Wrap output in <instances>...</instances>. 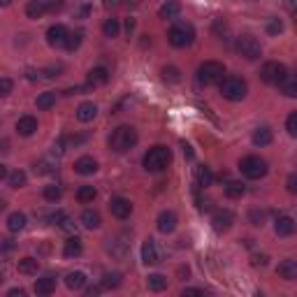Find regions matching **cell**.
I'll return each instance as SVG.
<instances>
[{"label":"cell","mask_w":297,"mask_h":297,"mask_svg":"<svg viewBox=\"0 0 297 297\" xmlns=\"http://www.w3.org/2000/svg\"><path fill=\"white\" fill-rule=\"evenodd\" d=\"M135 144H137V130L132 126H119L109 137L111 151H116V153L130 151Z\"/></svg>","instance_id":"6da1fadb"},{"label":"cell","mask_w":297,"mask_h":297,"mask_svg":"<svg viewBox=\"0 0 297 297\" xmlns=\"http://www.w3.org/2000/svg\"><path fill=\"white\" fill-rule=\"evenodd\" d=\"M172 161V151L167 146H153L144 153V170L146 172H163Z\"/></svg>","instance_id":"7a4b0ae2"},{"label":"cell","mask_w":297,"mask_h":297,"mask_svg":"<svg viewBox=\"0 0 297 297\" xmlns=\"http://www.w3.org/2000/svg\"><path fill=\"white\" fill-rule=\"evenodd\" d=\"M223 75H225L223 63L207 61V63H202L200 70H197V81H200V84H204V86H214V84H221Z\"/></svg>","instance_id":"3957f363"},{"label":"cell","mask_w":297,"mask_h":297,"mask_svg":"<svg viewBox=\"0 0 297 297\" xmlns=\"http://www.w3.org/2000/svg\"><path fill=\"white\" fill-rule=\"evenodd\" d=\"M221 93L225 100H244L246 98V81L239 79V77H225V79L221 81Z\"/></svg>","instance_id":"277c9868"},{"label":"cell","mask_w":297,"mask_h":297,"mask_svg":"<svg viewBox=\"0 0 297 297\" xmlns=\"http://www.w3.org/2000/svg\"><path fill=\"white\" fill-rule=\"evenodd\" d=\"M193 37H195V31H193V26H188V24H176V26H172L170 33H167L170 44L176 47V49L188 47L193 42Z\"/></svg>","instance_id":"5b68a950"},{"label":"cell","mask_w":297,"mask_h":297,"mask_svg":"<svg viewBox=\"0 0 297 297\" xmlns=\"http://www.w3.org/2000/svg\"><path fill=\"white\" fill-rule=\"evenodd\" d=\"M239 167H242V174L246 179H262L267 174V163L260 156H246L239 163Z\"/></svg>","instance_id":"8992f818"},{"label":"cell","mask_w":297,"mask_h":297,"mask_svg":"<svg viewBox=\"0 0 297 297\" xmlns=\"http://www.w3.org/2000/svg\"><path fill=\"white\" fill-rule=\"evenodd\" d=\"M237 51H239L246 61H256V58H260V56H262L260 42H258L253 35H242V37H239V40H237Z\"/></svg>","instance_id":"52a82bcc"},{"label":"cell","mask_w":297,"mask_h":297,"mask_svg":"<svg viewBox=\"0 0 297 297\" xmlns=\"http://www.w3.org/2000/svg\"><path fill=\"white\" fill-rule=\"evenodd\" d=\"M286 75H288V67L283 65V63H279V61L265 63V65H262V70H260L262 81H267V84H279V81H281Z\"/></svg>","instance_id":"ba28073f"},{"label":"cell","mask_w":297,"mask_h":297,"mask_svg":"<svg viewBox=\"0 0 297 297\" xmlns=\"http://www.w3.org/2000/svg\"><path fill=\"white\" fill-rule=\"evenodd\" d=\"M232 223H235V214H232L230 209H218V212L212 216V225H214V230H216V232L230 230Z\"/></svg>","instance_id":"9c48e42d"},{"label":"cell","mask_w":297,"mask_h":297,"mask_svg":"<svg viewBox=\"0 0 297 297\" xmlns=\"http://www.w3.org/2000/svg\"><path fill=\"white\" fill-rule=\"evenodd\" d=\"M128 248H130V244H128V237L126 235L114 237V239H109V244H107V251H109L114 258H126L128 256Z\"/></svg>","instance_id":"30bf717a"},{"label":"cell","mask_w":297,"mask_h":297,"mask_svg":"<svg viewBox=\"0 0 297 297\" xmlns=\"http://www.w3.org/2000/svg\"><path fill=\"white\" fill-rule=\"evenodd\" d=\"M109 209H111V214H114L116 218H128L130 216V212H132V204H130V200H126V197H114V200L109 202Z\"/></svg>","instance_id":"8fae6325"},{"label":"cell","mask_w":297,"mask_h":297,"mask_svg":"<svg viewBox=\"0 0 297 297\" xmlns=\"http://www.w3.org/2000/svg\"><path fill=\"white\" fill-rule=\"evenodd\" d=\"M65 37H67V28L61 24H54L47 31V42H49L51 47H63L65 44Z\"/></svg>","instance_id":"7c38bea8"},{"label":"cell","mask_w":297,"mask_h":297,"mask_svg":"<svg viewBox=\"0 0 297 297\" xmlns=\"http://www.w3.org/2000/svg\"><path fill=\"white\" fill-rule=\"evenodd\" d=\"M142 262L144 265H156V262H161V256H158V248H156L153 239H144V244H142Z\"/></svg>","instance_id":"4fadbf2b"},{"label":"cell","mask_w":297,"mask_h":297,"mask_svg":"<svg viewBox=\"0 0 297 297\" xmlns=\"http://www.w3.org/2000/svg\"><path fill=\"white\" fill-rule=\"evenodd\" d=\"M16 132L21 137H31L37 132V119L35 116H21L19 121H16Z\"/></svg>","instance_id":"5bb4252c"},{"label":"cell","mask_w":297,"mask_h":297,"mask_svg":"<svg viewBox=\"0 0 297 297\" xmlns=\"http://www.w3.org/2000/svg\"><path fill=\"white\" fill-rule=\"evenodd\" d=\"M156 225H158V230H161L163 235H170V232H174V227H176V214L174 212H161V216H158Z\"/></svg>","instance_id":"9a60e30c"},{"label":"cell","mask_w":297,"mask_h":297,"mask_svg":"<svg viewBox=\"0 0 297 297\" xmlns=\"http://www.w3.org/2000/svg\"><path fill=\"white\" fill-rule=\"evenodd\" d=\"M279 277L286 279V281H295L297 279V260H292V258H286L283 262H279Z\"/></svg>","instance_id":"2e32d148"},{"label":"cell","mask_w":297,"mask_h":297,"mask_svg":"<svg viewBox=\"0 0 297 297\" xmlns=\"http://www.w3.org/2000/svg\"><path fill=\"white\" fill-rule=\"evenodd\" d=\"M274 232L279 237H290L295 232V221L290 216H279L277 223H274Z\"/></svg>","instance_id":"e0dca14e"},{"label":"cell","mask_w":297,"mask_h":297,"mask_svg":"<svg viewBox=\"0 0 297 297\" xmlns=\"http://www.w3.org/2000/svg\"><path fill=\"white\" fill-rule=\"evenodd\" d=\"M75 172L77 174H93V172H98V163H96V158H91V156H81L79 161L75 163Z\"/></svg>","instance_id":"ac0fdd59"},{"label":"cell","mask_w":297,"mask_h":297,"mask_svg":"<svg viewBox=\"0 0 297 297\" xmlns=\"http://www.w3.org/2000/svg\"><path fill=\"white\" fill-rule=\"evenodd\" d=\"M96 114H98L96 102H81V105L77 107V119H79L81 123L93 121V119H96Z\"/></svg>","instance_id":"d6986e66"},{"label":"cell","mask_w":297,"mask_h":297,"mask_svg":"<svg viewBox=\"0 0 297 297\" xmlns=\"http://www.w3.org/2000/svg\"><path fill=\"white\" fill-rule=\"evenodd\" d=\"M179 12H181V5H179L176 0H167L165 5L158 10V16H161L163 21H172V19H176V16H179Z\"/></svg>","instance_id":"ffe728a7"},{"label":"cell","mask_w":297,"mask_h":297,"mask_svg":"<svg viewBox=\"0 0 297 297\" xmlns=\"http://www.w3.org/2000/svg\"><path fill=\"white\" fill-rule=\"evenodd\" d=\"M56 290V279L51 277V274H47V277L37 279L35 281V292L37 295H51V292Z\"/></svg>","instance_id":"44dd1931"},{"label":"cell","mask_w":297,"mask_h":297,"mask_svg":"<svg viewBox=\"0 0 297 297\" xmlns=\"http://www.w3.org/2000/svg\"><path fill=\"white\" fill-rule=\"evenodd\" d=\"M279 91L286 98H295L297 96V79L292 75H286L281 81H279Z\"/></svg>","instance_id":"7402d4cb"},{"label":"cell","mask_w":297,"mask_h":297,"mask_svg":"<svg viewBox=\"0 0 297 297\" xmlns=\"http://www.w3.org/2000/svg\"><path fill=\"white\" fill-rule=\"evenodd\" d=\"M109 81V70L107 67H93L88 72V86H102Z\"/></svg>","instance_id":"603a6c76"},{"label":"cell","mask_w":297,"mask_h":297,"mask_svg":"<svg viewBox=\"0 0 297 297\" xmlns=\"http://www.w3.org/2000/svg\"><path fill=\"white\" fill-rule=\"evenodd\" d=\"M44 12H47V0H28V5H26L28 19H40Z\"/></svg>","instance_id":"cb8c5ba5"},{"label":"cell","mask_w":297,"mask_h":297,"mask_svg":"<svg viewBox=\"0 0 297 297\" xmlns=\"http://www.w3.org/2000/svg\"><path fill=\"white\" fill-rule=\"evenodd\" d=\"M81 251H84V246H81L79 237H70L65 242V246H63V256L65 258H77V256H81Z\"/></svg>","instance_id":"d4e9b609"},{"label":"cell","mask_w":297,"mask_h":297,"mask_svg":"<svg viewBox=\"0 0 297 297\" xmlns=\"http://www.w3.org/2000/svg\"><path fill=\"white\" fill-rule=\"evenodd\" d=\"M16 269H19V274L31 277V274H37V269H40V262H37L35 258H21L19 265H16Z\"/></svg>","instance_id":"484cf974"},{"label":"cell","mask_w":297,"mask_h":297,"mask_svg":"<svg viewBox=\"0 0 297 297\" xmlns=\"http://www.w3.org/2000/svg\"><path fill=\"white\" fill-rule=\"evenodd\" d=\"M100 214L93 212V209H86L84 214H81V225L88 227V230H98L100 227Z\"/></svg>","instance_id":"4316f807"},{"label":"cell","mask_w":297,"mask_h":297,"mask_svg":"<svg viewBox=\"0 0 297 297\" xmlns=\"http://www.w3.org/2000/svg\"><path fill=\"white\" fill-rule=\"evenodd\" d=\"M272 140H274V135H272V130H269L267 126L258 128V130L253 132V144H256V146H267V144H272Z\"/></svg>","instance_id":"83f0119b"},{"label":"cell","mask_w":297,"mask_h":297,"mask_svg":"<svg viewBox=\"0 0 297 297\" xmlns=\"http://www.w3.org/2000/svg\"><path fill=\"white\" fill-rule=\"evenodd\" d=\"M195 181H197V186H200V188L212 186L214 176H212V172H209V167H207V165H200V167H195Z\"/></svg>","instance_id":"f1b7e54d"},{"label":"cell","mask_w":297,"mask_h":297,"mask_svg":"<svg viewBox=\"0 0 297 297\" xmlns=\"http://www.w3.org/2000/svg\"><path fill=\"white\" fill-rule=\"evenodd\" d=\"M65 286L70 288V290H81V288L86 286V274L84 272H70L65 277Z\"/></svg>","instance_id":"f546056e"},{"label":"cell","mask_w":297,"mask_h":297,"mask_svg":"<svg viewBox=\"0 0 297 297\" xmlns=\"http://www.w3.org/2000/svg\"><path fill=\"white\" fill-rule=\"evenodd\" d=\"M24 227H26V214H21V212L10 214V218H7V230H10V232H21Z\"/></svg>","instance_id":"4dcf8cb0"},{"label":"cell","mask_w":297,"mask_h":297,"mask_svg":"<svg viewBox=\"0 0 297 297\" xmlns=\"http://www.w3.org/2000/svg\"><path fill=\"white\" fill-rule=\"evenodd\" d=\"M146 283H149V290H153V292H161L167 288V279L163 274H149Z\"/></svg>","instance_id":"1f68e13d"},{"label":"cell","mask_w":297,"mask_h":297,"mask_svg":"<svg viewBox=\"0 0 297 297\" xmlns=\"http://www.w3.org/2000/svg\"><path fill=\"white\" fill-rule=\"evenodd\" d=\"M98 195L96 186H81L79 191H77V200L81 202V204H88V202H93Z\"/></svg>","instance_id":"d6a6232c"},{"label":"cell","mask_w":297,"mask_h":297,"mask_svg":"<svg viewBox=\"0 0 297 297\" xmlns=\"http://www.w3.org/2000/svg\"><path fill=\"white\" fill-rule=\"evenodd\" d=\"M81 40H84V33L81 31H75V33H67V37H65V49L67 51H77L81 47Z\"/></svg>","instance_id":"836d02e7"},{"label":"cell","mask_w":297,"mask_h":297,"mask_svg":"<svg viewBox=\"0 0 297 297\" xmlns=\"http://www.w3.org/2000/svg\"><path fill=\"white\" fill-rule=\"evenodd\" d=\"M37 109H51V107L56 105V93H51V91H47V93H42V96H37Z\"/></svg>","instance_id":"e575fe53"},{"label":"cell","mask_w":297,"mask_h":297,"mask_svg":"<svg viewBox=\"0 0 297 297\" xmlns=\"http://www.w3.org/2000/svg\"><path fill=\"white\" fill-rule=\"evenodd\" d=\"M244 193H246V188H244V184H239V181H230L225 186V195L230 197V200H237V197H242Z\"/></svg>","instance_id":"d590c367"},{"label":"cell","mask_w":297,"mask_h":297,"mask_svg":"<svg viewBox=\"0 0 297 297\" xmlns=\"http://www.w3.org/2000/svg\"><path fill=\"white\" fill-rule=\"evenodd\" d=\"M121 274H119V272H107L105 274V277H102V288H109V290H111V288H119V286H121Z\"/></svg>","instance_id":"8d00e7d4"},{"label":"cell","mask_w":297,"mask_h":297,"mask_svg":"<svg viewBox=\"0 0 297 297\" xmlns=\"http://www.w3.org/2000/svg\"><path fill=\"white\" fill-rule=\"evenodd\" d=\"M119 31H121L119 19H107L105 24H102V33H105L107 37H116V35H119Z\"/></svg>","instance_id":"74e56055"},{"label":"cell","mask_w":297,"mask_h":297,"mask_svg":"<svg viewBox=\"0 0 297 297\" xmlns=\"http://www.w3.org/2000/svg\"><path fill=\"white\" fill-rule=\"evenodd\" d=\"M63 197V188L61 186H56V184H51V186L44 188V200L49 202H58Z\"/></svg>","instance_id":"f35d334b"},{"label":"cell","mask_w":297,"mask_h":297,"mask_svg":"<svg viewBox=\"0 0 297 297\" xmlns=\"http://www.w3.org/2000/svg\"><path fill=\"white\" fill-rule=\"evenodd\" d=\"M248 221L256 227H262L267 221V212H262V209H251V212H248Z\"/></svg>","instance_id":"ab89813d"},{"label":"cell","mask_w":297,"mask_h":297,"mask_svg":"<svg viewBox=\"0 0 297 297\" xmlns=\"http://www.w3.org/2000/svg\"><path fill=\"white\" fill-rule=\"evenodd\" d=\"M283 31V21L279 16H272V19H267V33L269 35H279Z\"/></svg>","instance_id":"60d3db41"},{"label":"cell","mask_w":297,"mask_h":297,"mask_svg":"<svg viewBox=\"0 0 297 297\" xmlns=\"http://www.w3.org/2000/svg\"><path fill=\"white\" fill-rule=\"evenodd\" d=\"M7 179H10V186L12 188H21L26 184V172L16 170V172H12V174H7Z\"/></svg>","instance_id":"b9f144b4"},{"label":"cell","mask_w":297,"mask_h":297,"mask_svg":"<svg viewBox=\"0 0 297 297\" xmlns=\"http://www.w3.org/2000/svg\"><path fill=\"white\" fill-rule=\"evenodd\" d=\"M163 77H165L167 81H179L181 79V72H179V67H174V65H167V67H163Z\"/></svg>","instance_id":"7bdbcfd3"},{"label":"cell","mask_w":297,"mask_h":297,"mask_svg":"<svg viewBox=\"0 0 297 297\" xmlns=\"http://www.w3.org/2000/svg\"><path fill=\"white\" fill-rule=\"evenodd\" d=\"M286 130H288V135H290V137H295V135H297V114H295V111H292V114L288 116Z\"/></svg>","instance_id":"ee69618b"},{"label":"cell","mask_w":297,"mask_h":297,"mask_svg":"<svg viewBox=\"0 0 297 297\" xmlns=\"http://www.w3.org/2000/svg\"><path fill=\"white\" fill-rule=\"evenodd\" d=\"M35 172H37V174H49V172H54V165H51V163L44 158V161H40L35 165Z\"/></svg>","instance_id":"f6af8a7d"},{"label":"cell","mask_w":297,"mask_h":297,"mask_svg":"<svg viewBox=\"0 0 297 297\" xmlns=\"http://www.w3.org/2000/svg\"><path fill=\"white\" fill-rule=\"evenodd\" d=\"M12 79H7V77H3V79H0V98L3 96H10L12 93Z\"/></svg>","instance_id":"bcb514c9"},{"label":"cell","mask_w":297,"mask_h":297,"mask_svg":"<svg viewBox=\"0 0 297 297\" xmlns=\"http://www.w3.org/2000/svg\"><path fill=\"white\" fill-rule=\"evenodd\" d=\"M63 72V65H51V67H47V70H42V75L47 77V79H54V77H58Z\"/></svg>","instance_id":"7dc6e473"},{"label":"cell","mask_w":297,"mask_h":297,"mask_svg":"<svg viewBox=\"0 0 297 297\" xmlns=\"http://www.w3.org/2000/svg\"><path fill=\"white\" fill-rule=\"evenodd\" d=\"M63 5H65V3H63V0H47V12H61L63 10Z\"/></svg>","instance_id":"c3c4849f"},{"label":"cell","mask_w":297,"mask_h":297,"mask_svg":"<svg viewBox=\"0 0 297 297\" xmlns=\"http://www.w3.org/2000/svg\"><path fill=\"white\" fill-rule=\"evenodd\" d=\"M88 14H91V5H79V7L75 10V16H77V19H86Z\"/></svg>","instance_id":"681fc988"},{"label":"cell","mask_w":297,"mask_h":297,"mask_svg":"<svg viewBox=\"0 0 297 297\" xmlns=\"http://www.w3.org/2000/svg\"><path fill=\"white\" fill-rule=\"evenodd\" d=\"M14 248V242L12 239H0V253H10Z\"/></svg>","instance_id":"f907efd6"},{"label":"cell","mask_w":297,"mask_h":297,"mask_svg":"<svg viewBox=\"0 0 297 297\" xmlns=\"http://www.w3.org/2000/svg\"><path fill=\"white\" fill-rule=\"evenodd\" d=\"M288 191H290V193L297 191V176H295V174L288 176Z\"/></svg>","instance_id":"816d5d0a"},{"label":"cell","mask_w":297,"mask_h":297,"mask_svg":"<svg viewBox=\"0 0 297 297\" xmlns=\"http://www.w3.org/2000/svg\"><path fill=\"white\" fill-rule=\"evenodd\" d=\"M186 295H204V290H202V288H186V290H184V297Z\"/></svg>","instance_id":"f5cc1de1"},{"label":"cell","mask_w":297,"mask_h":297,"mask_svg":"<svg viewBox=\"0 0 297 297\" xmlns=\"http://www.w3.org/2000/svg\"><path fill=\"white\" fill-rule=\"evenodd\" d=\"M119 5H121V0H105V7H107V10H116Z\"/></svg>","instance_id":"db71d44e"},{"label":"cell","mask_w":297,"mask_h":297,"mask_svg":"<svg viewBox=\"0 0 297 297\" xmlns=\"http://www.w3.org/2000/svg\"><path fill=\"white\" fill-rule=\"evenodd\" d=\"M253 265H267V256H253Z\"/></svg>","instance_id":"11a10c76"},{"label":"cell","mask_w":297,"mask_h":297,"mask_svg":"<svg viewBox=\"0 0 297 297\" xmlns=\"http://www.w3.org/2000/svg\"><path fill=\"white\" fill-rule=\"evenodd\" d=\"M7 295H10V297H24V295H26V292H24V290H21V288H12V290H10V292H7Z\"/></svg>","instance_id":"9f6ffc18"},{"label":"cell","mask_w":297,"mask_h":297,"mask_svg":"<svg viewBox=\"0 0 297 297\" xmlns=\"http://www.w3.org/2000/svg\"><path fill=\"white\" fill-rule=\"evenodd\" d=\"M132 31H135V19H128V21H126V33L130 35Z\"/></svg>","instance_id":"6f0895ef"},{"label":"cell","mask_w":297,"mask_h":297,"mask_svg":"<svg viewBox=\"0 0 297 297\" xmlns=\"http://www.w3.org/2000/svg\"><path fill=\"white\" fill-rule=\"evenodd\" d=\"M86 295H88V297L100 295V288H98V286H91V288H88V290H86Z\"/></svg>","instance_id":"680465c9"},{"label":"cell","mask_w":297,"mask_h":297,"mask_svg":"<svg viewBox=\"0 0 297 297\" xmlns=\"http://www.w3.org/2000/svg\"><path fill=\"white\" fill-rule=\"evenodd\" d=\"M184 156H186V158H193V149H191V144H186V142H184Z\"/></svg>","instance_id":"91938a15"},{"label":"cell","mask_w":297,"mask_h":297,"mask_svg":"<svg viewBox=\"0 0 297 297\" xmlns=\"http://www.w3.org/2000/svg\"><path fill=\"white\" fill-rule=\"evenodd\" d=\"M3 179H7V167L5 165H0V181H3Z\"/></svg>","instance_id":"94428289"},{"label":"cell","mask_w":297,"mask_h":297,"mask_svg":"<svg viewBox=\"0 0 297 297\" xmlns=\"http://www.w3.org/2000/svg\"><path fill=\"white\" fill-rule=\"evenodd\" d=\"M7 5H12V0H0V7H7Z\"/></svg>","instance_id":"6125c7cd"},{"label":"cell","mask_w":297,"mask_h":297,"mask_svg":"<svg viewBox=\"0 0 297 297\" xmlns=\"http://www.w3.org/2000/svg\"><path fill=\"white\" fill-rule=\"evenodd\" d=\"M5 207H7V202L3 200V197H0V212H3V209H5Z\"/></svg>","instance_id":"be15d7a7"},{"label":"cell","mask_w":297,"mask_h":297,"mask_svg":"<svg viewBox=\"0 0 297 297\" xmlns=\"http://www.w3.org/2000/svg\"><path fill=\"white\" fill-rule=\"evenodd\" d=\"M3 283H5V274L0 272V286H3Z\"/></svg>","instance_id":"e7e4bbea"},{"label":"cell","mask_w":297,"mask_h":297,"mask_svg":"<svg viewBox=\"0 0 297 297\" xmlns=\"http://www.w3.org/2000/svg\"><path fill=\"white\" fill-rule=\"evenodd\" d=\"M244 3H251V0H244Z\"/></svg>","instance_id":"03108f58"}]
</instances>
